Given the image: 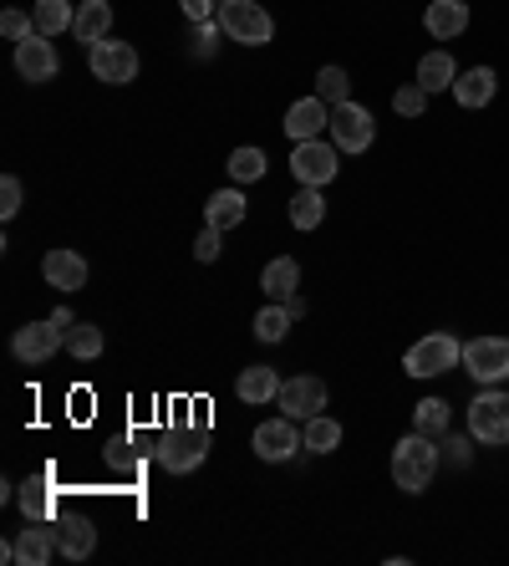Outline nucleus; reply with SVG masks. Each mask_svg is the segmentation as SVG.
Returning a JSON list of instances; mask_svg holds the SVG:
<instances>
[{"instance_id":"a878e982","label":"nucleus","mask_w":509,"mask_h":566,"mask_svg":"<svg viewBox=\"0 0 509 566\" xmlns=\"http://www.w3.org/2000/svg\"><path fill=\"white\" fill-rule=\"evenodd\" d=\"M301 439H305V449H311V454H336V449H342V424H336V418H326V414H316V418H305Z\"/></svg>"},{"instance_id":"aec40b11","label":"nucleus","mask_w":509,"mask_h":566,"mask_svg":"<svg viewBox=\"0 0 509 566\" xmlns=\"http://www.w3.org/2000/svg\"><path fill=\"white\" fill-rule=\"evenodd\" d=\"M72 36L82 46H97L113 36V5L107 0H82L77 5V21H72Z\"/></svg>"},{"instance_id":"cd10ccee","label":"nucleus","mask_w":509,"mask_h":566,"mask_svg":"<svg viewBox=\"0 0 509 566\" xmlns=\"http://www.w3.org/2000/svg\"><path fill=\"white\" fill-rule=\"evenodd\" d=\"M449 403L443 398H423L418 408H413V434H428V439H443L449 434Z\"/></svg>"},{"instance_id":"7c9ffc66","label":"nucleus","mask_w":509,"mask_h":566,"mask_svg":"<svg viewBox=\"0 0 509 566\" xmlns=\"http://www.w3.org/2000/svg\"><path fill=\"white\" fill-rule=\"evenodd\" d=\"M67 353L82 362H92L102 353V327H92V322H77L72 332H67Z\"/></svg>"},{"instance_id":"423d86ee","label":"nucleus","mask_w":509,"mask_h":566,"mask_svg":"<svg viewBox=\"0 0 509 566\" xmlns=\"http://www.w3.org/2000/svg\"><path fill=\"white\" fill-rule=\"evenodd\" d=\"M326 134H332V143L342 153H367L372 149V138H378V123H372V113H367L362 103H336L332 107V128H326Z\"/></svg>"},{"instance_id":"f8f14e48","label":"nucleus","mask_w":509,"mask_h":566,"mask_svg":"<svg viewBox=\"0 0 509 566\" xmlns=\"http://www.w3.org/2000/svg\"><path fill=\"white\" fill-rule=\"evenodd\" d=\"M280 414L296 418V424H305V418H316L321 408H326V383H321L316 373H301V378H286L280 383Z\"/></svg>"},{"instance_id":"a211bd4d","label":"nucleus","mask_w":509,"mask_h":566,"mask_svg":"<svg viewBox=\"0 0 509 566\" xmlns=\"http://www.w3.org/2000/svg\"><path fill=\"white\" fill-rule=\"evenodd\" d=\"M42 276H46V286H57V291H82V286H88V261L77 251H46Z\"/></svg>"},{"instance_id":"6ab92c4d","label":"nucleus","mask_w":509,"mask_h":566,"mask_svg":"<svg viewBox=\"0 0 509 566\" xmlns=\"http://www.w3.org/2000/svg\"><path fill=\"white\" fill-rule=\"evenodd\" d=\"M57 552L67 556V562H88V556L97 552V525H92L88 516H67V521H57Z\"/></svg>"},{"instance_id":"f03ea898","label":"nucleus","mask_w":509,"mask_h":566,"mask_svg":"<svg viewBox=\"0 0 509 566\" xmlns=\"http://www.w3.org/2000/svg\"><path fill=\"white\" fill-rule=\"evenodd\" d=\"M219 26H224V42H240V46H265L276 42V15L255 5V0H219Z\"/></svg>"},{"instance_id":"c756f323","label":"nucleus","mask_w":509,"mask_h":566,"mask_svg":"<svg viewBox=\"0 0 509 566\" xmlns=\"http://www.w3.org/2000/svg\"><path fill=\"white\" fill-rule=\"evenodd\" d=\"M291 322H296L291 307H286V301H270V307L255 316V337H261V343H280V337L291 332Z\"/></svg>"},{"instance_id":"2f4dec72","label":"nucleus","mask_w":509,"mask_h":566,"mask_svg":"<svg viewBox=\"0 0 509 566\" xmlns=\"http://www.w3.org/2000/svg\"><path fill=\"white\" fill-rule=\"evenodd\" d=\"M347 88H351V82H347V72H342V67H321V72H316V97H321V103H347Z\"/></svg>"},{"instance_id":"5701e85b","label":"nucleus","mask_w":509,"mask_h":566,"mask_svg":"<svg viewBox=\"0 0 509 566\" xmlns=\"http://www.w3.org/2000/svg\"><path fill=\"white\" fill-rule=\"evenodd\" d=\"M296 286H301V266H296L291 255H276V261L261 270V291L270 301H291Z\"/></svg>"},{"instance_id":"393cba45","label":"nucleus","mask_w":509,"mask_h":566,"mask_svg":"<svg viewBox=\"0 0 509 566\" xmlns=\"http://www.w3.org/2000/svg\"><path fill=\"white\" fill-rule=\"evenodd\" d=\"M453 82H459V67H453L449 51H428V57L418 61V88L443 92V88H453Z\"/></svg>"},{"instance_id":"f3484780","label":"nucleus","mask_w":509,"mask_h":566,"mask_svg":"<svg viewBox=\"0 0 509 566\" xmlns=\"http://www.w3.org/2000/svg\"><path fill=\"white\" fill-rule=\"evenodd\" d=\"M423 26H428L433 42H453V36H464V31H468V5H464V0H428Z\"/></svg>"},{"instance_id":"4c0bfd02","label":"nucleus","mask_w":509,"mask_h":566,"mask_svg":"<svg viewBox=\"0 0 509 566\" xmlns=\"http://www.w3.org/2000/svg\"><path fill=\"white\" fill-rule=\"evenodd\" d=\"M178 11L199 26V21H215V15H219V0H178Z\"/></svg>"},{"instance_id":"f257e3e1","label":"nucleus","mask_w":509,"mask_h":566,"mask_svg":"<svg viewBox=\"0 0 509 566\" xmlns=\"http://www.w3.org/2000/svg\"><path fill=\"white\" fill-rule=\"evenodd\" d=\"M438 475V439H428V434H407V439H397L393 449V480L403 495H423L428 485H433Z\"/></svg>"},{"instance_id":"20e7f679","label":"nucleus","mask_w":509,"mask_h":566,"mask_svg":"<svg viewBox=\"0 0 509 566\" xmlns=\"http://www.w3.org/2000/svg\"><path fill=\"white\" fill-rule=\"evenodd\" d=\"M468 434L489 449H509V393H499V383L474 393V403H468Z\"/></svg>"},{"instance_id":"ddd939ff","label":"nucleus","mask_w":509,"mask_h":566,"mask_svg":"<svg viewBox=\"0 0 509 566\" xmlns=\"http://www.w3.org/2000/svg\"><path fill=\"white\" fill-rule=\"evenodd\" d=\"M250 444H255V454H261L265 464H280V460H291L296 449H305V439H301V429H296V418L280 414V418H270V424H261Z\"/></svg>"},{"instance_id":"ea45409f","label":"nucleus","mask_w":509,"mask_h":566,"mask_svg":"<svg viewBox=\"0 0 509 566\" xmlns=\"http://www.w3.org/2000/svg\"><path fill=\"white\" fill-rule=\"evenodd\" d=\"M443 449H449V460H453V464H468V439H449Z\"/></svg>"},{"instance_id":"4468645a","label":"nucleus","mask_w":509,"mask_h":566,"mask_svg":"<svg viewBox=\"0 0 509 566\" xmlns=\"http://www.w3.org/2000/svg\"><path fill=\"white\" fill-rule=\"evenodd\" d=\"M57 556V525L51 521H26V531L11 541V562L21 566H46Z\"/></svg>"},{"instance_id":"c9c22d12","label":"nucleus","mask_w":509,"mask_h":566,"mask_svg":"<svg viewBox=\"0 0 509 566\" xmlns=\"http://www.w3.org/2000/svg\"><path fill=\"white\" fill-rule=\"evenodd\" d=\"M0 31H5L11 42H26V36H36V21H31L26 11H5L0 15Z\"/></svg>"},{"instance_id":"e433bc0d","label":"nucleus","mask_w":509,"mask_h":566,"mask_svg":"<svg viewBox=\"0 0 509 566\" xmlns=\"http://www.w3.org/2000/svg\"><path fill=\"white\" fill-rule=\"evenodd\" d=\"M0 215H5V220H15V215H21V180H15V174H5V180H0Z\"/></svg>"},{"instance_id":"dca6fc26","label":"nucleus","mask_w":509,"mask_h":566,"mask_svg":"<svg viewBox=\"0 0 509 566\" xmlns=\"http://www.w3.org/2000/svg\"><path fill=\"white\" fill-rule=\"evenodd\" d=\"M453 97H459V107H468V113H479V107L495 103L499 92V72L495 67H468V72H459V82H453Z\"/></svg>"},{"instance_id":"0eeeda50","label":"nucleus","mask_w":509,"mask_h":566,"mask_svg":"<svg viewBox=\"0 0 509 566\" xmlns=\"http://www.w3.org/2000/svg\"><path fill=\"white\" fill-rule=\"evenodd\" d=\"M159 464L169 470V475H189V470H199L204 460H209V434L204 429H174L159 439Z\"/></svg>"},{"instance_id":"6e6552de","label":"nucleus","mask_w":509,"mask_h":566,"mask_svg":"<svg viewBox=\"0 0 509 566\" xmlns=\"http://www.w3.org/2000/svg\"><path fill=\"white\" fill-rule=\"evenodd\" d=\"M336 169H342V149H336V143H321V138H305V143H296L291 174H296L301 184L321 189V184L336 180Z\"/></svg>"},{"instance_id":"39448f33","label":"nucleus","mask_w":509,"mask_h":566,"mask_svg":"<svg viewBox=\"0 0 509 566\" xmlns=\"http://www.w3.org/2000/svg\"><path fill=\"white\" fill-rule=\"evenodd\" d=\"M479 388H495L509 378V337H474L464 343V362H459Z\"/></svg>"},{"instance_id":"1a4fd4ad","label":"nucleus","mask_w":509,"mask_h":566,"mask_svg":"<svg viewBox=\"0 0 509 566\" xmlns=\"http://www.w3.org/2000/svg\"><path fill=\"white\" fill-rule=\"evenodd\" d=\"M61 347H67V332L46 316V322H31V327H15V337H11V353H15V362H26V368H36V362H46V358H57Z\"/></svg>"},{"instance_id":"9d476101","label":"nucleus","mask_w":509,"mask_h":566,"mask_svg":"<svg viewBox=\"0 0 509 566\" xmlns=\"http://www.w3.org/2000/svg\"><path fill=\"white\" fill-rule=\"evenodd\" d=\"M92 51V77H97V82H107V88H128L132 77H138V51H132L128 42H113V36H107V42H97V46H88Z\"/></svg>"},{"instance_id":"bb28decb","label":"nucleus","mask_w":509,"mask_h":566,"mask_svg":"<svg viewBox=\"0 0 509 566\" xmlns=\"http://www.w3.org/2000/svg\"><path fill=\"white\" fill-rule=\"evenodd\" d=\"M321 220H326V199H321V189L301 184L296 199H291V224H296V230H316Z\"/></svg>"},{"instance_id":"473e14b6","label":"nucleus","mask_w":509,"mask_h":566,"mask_svg":"<svg viewBox=\"0 0 509 566\" xmlns=\"http://www.w3.org/2000/svg\"><path fill=\"white\" fill-rule=\"evenodd\" d=\"M21 510H26V521H51V495H46L36 480H26V485H21Z\"/></svg>"},{"instance_id":"4be33fe9","label":"nucleus","mask_w":509,"mask_h":566,"mask_svg":"<svg viewBox=\"0 0 509 566\" xmlns=\"http://www.w3.org/2000/svg\"><path fill=\"white\" fill-rule=\"evenodd\" d=\"M245 215H250V199L240 189H219L204 205V224H215V230H234V224H245Z\"/></svg>"},{"instance_id":"58836bf2","label":"nucleus","mask_w":509,"mask_h":566,"mask_svg":"<svg viewBox=\"0 0 509 566\" xmlns=\"http://www.w3.org/2000/svg\"><path fill=\"white\" fill-rule=\"evenodd\" d=\"M219 235H224V230H215V224H204V235L194 240V255H199V261H219Z\"/></svg>"},{"instance_id":"2eb2a0df","label":"nucleus","mask_w":509,"mask_h":566,"mask_svg":"<svg viewBox=\"0 0 509 566\" xmlns=\"http://www.w3.org/2000/svg\"><path fill=\"white\" fill-rule=\"evenodd\" d=\"M280 128H286L296 143H305V138H321L326 128H332V103H321L316 92H311V97L291 103V113H286V123H280Z\"/></svg>"},{"instance_id":"b1692460","label":"nucleus","mask_w":509,"mask_h":566,"mask_svg":"<svg viewBox=\"0 0 509 566\" xmlns=\"http://www.w3.org/2000/svg\"><path fill=\"white\" fill-rule=\"evenodd\" d=\"M31 21H36L42 36H61V31H72L77 11H72V0H36V5H31Z\"/></svg>"},{"instance_id":"a19ab883","label":"nucleus","mask_w":509,"mask_h":566,"mask_svg":"<svg viewBox=\"0 0 509 566\" xmlns=\"http://www.w3.org/2000/svg\"><path fill=\"white\" fill-rule=\"evenodd\" d=\"M51 322H57L61 332H72V327H77V322H72V312H67V307H57V312H51Z\"/></svg>"},{"instance_id":"f704fd0d","label":"nucleus","mask_w":509,"mask_h":566,"mask_svg":"<svg viewBox=\"0 0 509 566\" xmlns=\"http://www.w3.org/2000/svg\"><path fill=\"white\" fill-rule=\"evenodd\" d=\"M219 36H224V26H219V21H199V26H194V57H215V46H219Z\"/></svg>"},{"instance_id":"9b49d317","label":"nucleus","mask_w":509,"mask_h":566,"mask_svg":"<svg viewBox=\"0 0 509 566\" xmlns=\"http://www.w3.org/2000/svg\"><path fill=\"white\" fill-rule=\"evenodd\" d=\"M15 72H21V82H31V88H42V82H51V77L61 72V57L57 46H51V36H26V42H15Z\"/></svg>"},{"instance_id":"72a5a7b5","label":"nucleus","mask_w":509,"mask_h":566,"mask_svg":"<svg viewBox=\"0 0 509 566\" xmlns=\"http://www.w3.org/2000/svg\"><path fill=\"white\" fill-rule=\"evenodd\" d=\"M393 107L403 113V118H423V107H428V88H418V82H403V88L393 92Z\"/></svg>"},{"instance_id":"412c9836","label":"nucleus","mask_w":509,"mask_h":566,"mask_svg":"<svg viewBox=\"0 0 509 566\" xmlns=\"http://www.w3.org/2000/svg\"><path fill=\"white\" fill-rule=\"evenodd\" d=\"M280 383H286V378H280L276 368H265V362H250L245 373L234 378V393H240V403H276V398H280Z\"/></svg>"},{"instance_id":"7ed1b4c3","label":"nucleus","mask_w":509,"mask_h":566,"mask_svg":"<svg viewBox=\"0 0 509 566\" xmlns=\"http://www.w3.org/2000/svg\"><path fill=\"white\" fill-rule=\"evenodd\" d=\"M459 362H464V343H459L453 332H428V337H418V343L403 353L407 378H443V373H453Z\"/></svg>"},{"instance_id":"c85d7f7f","label":"nucleus","mask_w":509,"mask_h":566,"mask_svg":"<svg viewBox=\"0 0 509 566\" xmlns=\"http://www.w3.org/2000/svg\"><path fill=\"white\" fill-rule=\"evenodd\" d=\"M224 169H230L234 184H255V180H265V169H270V164H265V153L255 149V143H245V149L230 153V164H224Z\"/></svg>"}]
</instances>
